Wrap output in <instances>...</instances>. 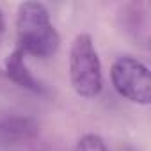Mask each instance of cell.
Segmentation results:
<instances>
[{"mask_svg": "<svg viewBox=\"0 0 151 151\" xmlns=\"http://www.w3.org/2000/svg\"><path fill=\"white\" fill-rule=\"evenodd\" d=\"M22 57H23V52H22V50H16V52L7 59V62H6V66H7V75H9L14 82H18L20 86L36 91V89H37V82L32 78V75L27 71V68H25Z\"/></svg>", "mask_w": 151, "mask_h": 151, "instance_id": "obj_4", "label": "cell"}, {"mask_svg": "<svg viewBox=\"0 0 151 151\" xmlns=\"http://www.w3.org/2000/svg\"><path fill=\"white\" fill-rule=\"evenodd\" d=\"M110 78L116 91L126 100L140 105L151 101V77L146 64L139 59L124 55L119 57L110 69Z\"/></svg>", "mask_w": 151, "mask_h": 151, "instance_id": "obj_3", "label": "cell"}, {"mask_svg": "<svg viewBox=\"0 0 151 151\" xmlns=\"http://www.w3.org/2000/svg\"><path fill=\"white\" fill-rule=\"evenodd\" d=\"M75 151H109V149H107L101 137H98L94 133H87L77 142Z\"/></svg>", "mask_w": 151, "mask_h": 151, "instance_id": "obj_5", "label": "cell"}, {"mask_svg": "<svg viewBox=\"0 0 151 151\" xmlns=\"http://www.w3.org/2000/svg\"><path fill=\"white\" fill-rule=\"evenodd\" d=\"M69 77L78 96L94 98L101 93V64L89 34H78L69 50Z\"/></svg>", "mask_w": 151, "mask_h": 151, "instance_id": "obj_2", "label": "cell"}, {"mask_svg": "<svg viewBox=\"0 0 151 151\" xmlns=\"http://www.w3.org/2000/svg\"><path fill=\"white\" fill-rule=\"evenodd\" d=\"M18 43L23 53L36 57H50L59 48V34L50 22L45 6L37 2H25L18 9L16 18Z\"/></svg>", "mask_w": 151, "mask_h": 151, "instance_id": "obj_1", "label": "cell"}, {"mask_svg": "<svg viewBox=\"0 0 151 151\" xmlns=\"http://www.w3.org/2000/svg\"><path fill=\"white\" fill-rule=\"evenodd\" d=\"M4 29V16H2V11H0V32Z\"/></svg>", "mask_w": 151, "mask_h": 151, "instance_id": "obj_6", "label": "cell"}]
</instances>
